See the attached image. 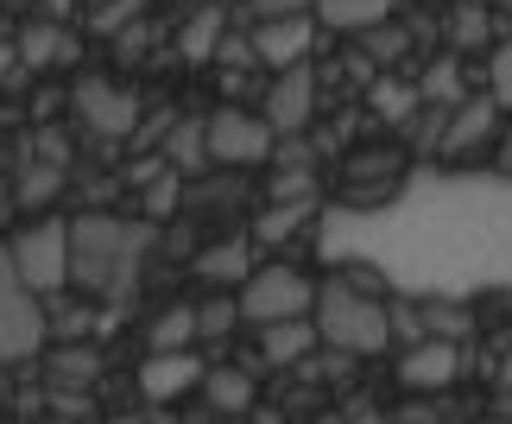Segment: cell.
<instances>
[{
  "label": "cell",
  "instance_id": "28",
  "mask_svg": "<svg viewBox=\"0 0 512 424\" xmlns=\"http://www.w3.org/2000/svg\"><path fill=\"white\" fill-rule=\"evenodd\" d=\"M196 342V311L190 304H171V311L152 317V349H190Z\"/></svg>",
  "mask_w": 512,
  "mask_h": 424
},
{
  "label": "cell",
  "instance_id": "6",
  "mask_svg": "<svg viewBox=\"0 0 512 424\" xmlns=\"http://www.w3.org/2000/svg\"><path fill=\"white\" fill-rule=\"evenodd\" d=\"M45 342V304L19 285L7 247H0V361H26Z\"/></svg>",
  "mask_w": 512,
  "mask_h": 424
},
{
  "label": "cell",
  "instance_id": "14",
  "mask_svg": "<svg viewBox=\"0 0 512 424\" xmlns=\"http://www.w3.org/2000/svg\"><path fill=\"white\" fill-rule=\"evenodd\" d=\"M196 380H203V361L190 349H152V361L140 368V393L146 399H177L184 387H196Z\"/></svg>",
  "mask_w": 512,
  "mask_h": 424
},
{
  "label": "cell",
  "instance_id": "35",
  "mask_svg": "<svg viewBox=\"0 0 512 424\" xmlns=\"http://www.w3.org/2000/svg\"><path fill=\"white\" fill-rule=\"evenodd\" d=\"M317 0H247V13H253V26L260 19H298V13H310Z\"/></svg>",
  "mask_w": 512,
  "mask_h": 424
},
{
  "label": "cell",
  "instance_id": "9",
  "mask_svg": "<svg viewBox=\"0 0 512 424\" xmlns=\"http://www.w3.org/2000/svg\"><path fill=\"white\" fill-rule=\"evenodd\" d=\"M260 121L272 127V140H291V133H304L310 121H317V70H310V64L279 70V83L266 89Z\"/></svg>",
  "mask_w": 512,
  "mask_h": 424
},
{
  "label": "cell",
  "instance_id": "21",
  "mask_svg": "<svg viewBox=\"0 0 512 424\" xmlns=\"http://www.w3.org/2000/svg\"><path fill=\"white\" fill-rule=\"evenodd\" d=\"M203 393H209L215 412L241 418V412H253V368H209L203 374Z\"/></svg>",
  "mask_w": 512,
  "mask_h": 424
},
{
  "label": "cell",
  "instance_id": "30",
  "mask_svg": "<svg viewBox=\"0 0 512 424\" xmlns=\"http://www.w3.org/2000/svg\"><path fill=\"white\" fill-rule=\"evenodd\" d=\"M177 203H184V178L165 165L159 178L146 184V222H159V216H177Z\"/></svg>",
  "mask_w": 512,
  "mask_h": 424
},
{
  "label": "cell",
  "instance_id": "13",
  "mask_svg": "<svg viewBox=\"0 0 512 424\" xmlns=\"http://www.w3.org/2000/svg\"><path fill=\"white\" fill-rule=\"evenodd\" d=\"M13 57H19V70H57V64H76V38L57 19H32L13 38Z\"/></svg>",
  "mask_w": 512,
  "mask_h": 424
},
{
  "label": "cell",
  "instance_id": "33",
  "mask_svg": "<svg viewBox=\"0 0 512 424\" xmlns=\"http://www.w3.org/2000/svg\"><path fill=\"white\" fill-rule=\"evenodd\" d=\"M133 13H140V0H102V7L89 13V26L114 38V32H127V26H133Z\"/></svg>",
  "mask_w": 512,
  "mask_h": 424
},
{
  "label": "cell",
  "instance_id": "5",
  "mask_svg": "<svg viewBox=\"0 0 512 424\" xmlns=\"http://www.w3.org/2000/svg\"><path fill=\"white\" fill-rule=\"evenodd\" d=\"M234 304H241V317L253 330H266V323H285V317H310L317 285H310V273H298V266H260V273H247Z\"/></svg>",
  "mask_w": 512,
  "mask_h": 424
},
{
  "label": "cell",
  "instance_id": "38",
  "mask_svg": "<svg viewBox=\"0 0 512 424\" xmlns=\"http://www.w3.org/2000/svg\"><path fill=\"white\" fill-rule=\"evenodd\" d=\"M13 70H19V57H13V45H7V38H0V83H7Z\"/></svg>",
  "mask_w": 512,
  "mask_h": 424
},
{
  "label": "cell",
  "instance_id": "20",
  "mask_svg": "<svg viewBox=\"0 0 512 424\" xmlns=\"http://www.w3.org/2000/svg\"><path fill=\"white\" fill-rule=\"evenodd\" d=\"M222 32H228V13H222V7H196V13L184 19L177 57H184V64H209V57H215V45H222Z\"/></svg>",
  "mask_w": 512,
  "mask_h": 424
},
{
  "label": "cell",
  "instance_id": "22",
  "mask_svg": "<svg viewBox=\"0 0 512 424\" xmlns=\"http://www.w3.org/2000/svg\"><path fill=\"white\" fill-rule=\"evenodd\" d=\"M310 216H317V203H266V216H253V241H260V247H279L291 235H304Z\"/></svg>",
  "mask_w": 512,
  "mask_h": 424
},
{
  "label": "cell",
  "instance_id": "25",
  "mask_svg": "<svg viewBox=\"0 0 512 424\" xmlns=\"http://www.w3.org/2000/svg\"><path fill=\"white\" fill-rule=\"evenodd\" d=\"M418 102H430V108H456V102H462V64H456V51L437 57V64H424Z\"/></svg>",
  "mask_w": 512,
  "mask_h": 424
},
{
  "label": "cell",
  "instance_id": "15",
  "mask_svg": "<svg viewBox=\"0 0 512 424\" xmlns=\"http://www.w3.org/2000/svg\"><path fill=\"white\" fill-rule=\"evenodd\" d=\"M190 273L203 279V285H222V292L234 285V292H241V285H247V273H253V235H234V241H215V247H203Z\"/></svg>",
  "mask_w": 512,
  "mask_h": 424
},
{
  "label": "cell",
  "instance_id": "26",
  "mask_svg": "<svg viewBox=\"0 0 512 424\" xmlns=\"http://www.w3.org/2000/svg\"><path fill=\"white\" fill-rule=\"evenodd\" d=\"M45 336L51 342H89L95 336V311H89V304H51V311H45Z\"/></svg>",
  "mask_w": 512,
  "mask_h": 424
},
{
  "label": "cell",
  "instance_id": "44",
  "mask_svg": "<svg viewBox=\"0 0 512 424\" xmlns=\"http://www.w3.org/2000/svg\"><path fill=\"white\" fill-rule=\"evenodd\" d=\"M51 7H70V0H51Z\"/></svg>",
  "mask_w": 512,
  "mask_h": 424
},
{
  "label": "cell",
  "instance_id": "41",
  "mask_svg": "<svg viewBox=\"0 0 512 424\" xmlns=\"http://www.w3.org/2000/svg\"><path fill=\"white\" fill-rule=\"evenodd\" d=\"M500 418H512V393H500Z\"/></svg>",
  "mask_w": 512,
  "mask_h": 424
},
{
  "label": "cell",
  "instance_id": "11",
  "mask_svg": "<svg viewBox=\"0 0 512 424\" xmlns=\"http://www.w3.org/2000/svg\"><path fill=\"white\" fill-rule=\"evenodd\" d=\"M247 45H253L260 64L291 70V64H304V57H310V45H317V19H310V13H298V19H260Z\"/></svg>",
  "mask_w": 512,
  "mask_h": 424
},
{
  "label": "cell",
  "instance_id": "3",
  "mask_svg": "<svg viewBox=\"0 0 512 424\" xmlns=\"http://www.w3.org/2000/svg\"><path fill=\"white\" fill-rule=\"evenodd\" d=\"M310 323H317V342H329V349H342V355H380L392 342V304L380 292L348 285V279L317 285Z\"/></svg>",
  "mask_w": 512,
  "mask_h": 424
},
{
  "label": "cell",
  "instance_id": "42",
  "mask_svg": "<svg viewBox=\"0 0 512 424\" xmlns=\"http://www.w3.org/2000/svg\"><path fill=\"white\" fill-rule=\"evenodd\" d=\"M487 424H512V418H500V412H494V418H487Z\"/></svg>",
  "mask_w": 512,
  "mask_h": 424
},
{
  "label": "cell",
  "instance_id": "40",
  "mask_svg": "<svg viewBox=\"0 0 512 424\" xmlns=\"http://www.w3.org/2000/svg\"><path fill=\"white\" fill-rule=\"evenodd\" d=\"M348 424H386V418L380 412H361V418H348Z\"/></svg>",
  "mask_w": 512,
  "mask_h": 424
},
{
  "label": "cell",
  "instance_id": "36",
  "mask_svg": "<svg viewBox=\"0 0 512 424\" xmlns=\"http://www.w3.org/2000/svg\"><path fill=\"white\" fill-rule=\"evenodd\" d=\"M361 38H367L373 57H399V51H405V32H399V26H367Z\"/></svg>",
  "mask_w": 512,
  "mask_h": 424
},
{
  "label": "cell",
  "instance_id": "27",
  "mask_svg": "<svg viewBox=\"0 0 512 424\" xmlns=\"http://www.w3.org/2000/svg\"><path fill=\"white\" fill-rule=\"evenodd\" d=\"M57 184H64V165H57V159H32L26 171H19V203H26V209L51 203V197H57Z\"/></svg>",
  "mask_w": 512,
  "mask_h": 424
},
{
  "label": "cell",
  "instance_id": "17",
  "mask_svg": "<svg viewBox=\"0 0 512 424\" xmlns=\"http://www.w3.org/2000/svg\"><path fill=\"white\" fill-rule=\"evenodd\" d=\"M159 159L177 171V178H196L209 159V146H203V114H177V121L165 127V140H159Z\"/></svg>",
  "mask_w": 512,
  "mask_h": 424
},
{
  "label": "cell",
  "instance_id": "4",
  "mask_svg": "<svg viewBox=\"0 0 512 424\" xmlns=\"http://www.w3.org/2000/svg\"><path fill=\"white\" fill-rule=\"evenodd\" d=\"M7 260H13V273H19V285H26L32 298H57L70 285V222L51 216V222L19 228Z\"/></svg>",
  "mask_w": 512,
  "mask_h": 424
},
{
  "label": "cell",
  "instance_id": "45",
  "mask_svg": "<svg viewBox=\"0 0 512 424\" xmlns=\"http://www.w3.org/2000/svg\"><path fill=\"white\" fill-rule=\"evenodd\" d=\"M506 7H512V0H506Z\"/></svg>",
  "mask_w": 512,
  "mask_h": 424
},
{
  "label": "cell",
  "instance_id": "23",
  "mask_svg": "<svg viewBox=\"0 0 512 424\" xmlns=\"http://www.w3.org/2000/svg\"><path fill=\"white\" fill-rule=\"evenodd\" d=\"M367 102H373V114H380V121H392V127H405L411 114L424 108V102H418V89L399 83V76H373V83H367Z\"/></svg>",
  "mask_w": 512,
  "mask_h": 424
},
{
  "label": "cell",
  "instance_id": "34",
  "mask_svg": "<svg viewBox=\"0 0 512 424\" xmlns=\"http://www.w3.org/2000/svg\"><path fill=\"white\" fill-rule=\"evenodd\" d=\"M487 95H494V108H512V38L494 51V70H487Z\"/></svg>",
  "mask_w": 512,
  "mask_h": 424
},
{
  "label": "cell",
  "instance_id": "24",
  "mask_svg": "<svg viewBox=\"0 0 512 424\" xmlns=\"http://www.w3.org/2000/svg\"><path fill=\"white\" fill-rule=\"evenodd\" d=\"M418 323H424V336H437V342H468V330H475V317H468L462 298H430V311H418Z\"/></svg>",
  "mask_w": 512,
  "mask_h": 424
},
{
  "label": "cell",
  "instance_id": "39",
  "mask_svg": "<svg viewBox=\"0 0 512 424\" xmlns=\"http://www.w3.org/2000/svg\"><path fill=\"white\" fill-rule=\"evenodd\" d=\"M494 380H500V393H512V349L500 355V368H494Z\"/></svg>",
  "mask_w": 512,
  "mask_h": 424
},
{
  "label": "cell",
  "instance_id": "31",
  "mask_svg": "<svg viewBox=\"0 0 512 424\" xmlns=\"http://www.w3.org/2000/svg\"><path fill=\"white\" fill-rule=\"evenodd\" d=\"M190 311H196V342H215V336H228L234 330V317H241V304H234V298H209V304H190Z\"/></svg>",
  "mask_w": 512,
  "mask_h": 424
},
{
  "label": "cell",
  "instance_id": "29",
  "mask_svg": "<svg viewBox=\"0 0 512 424\" xmlns=\"http://www.w3.org/2000/svg\"><path fill=\"white\" fill-rule=\"evenodd\" d=\"M487 13H481V0H462L456 13H449V45L456 51H475V45H487Z\"/></svg>",
  "mask_w": 512,
  "mask_h": 424
},
{
  "label": "cell",
  "instance_id": "12",
  "mask_svg": "<svg viewBox=\"0 0 512 424\" xmlns=\"http://www.w3.org/2000/svg\"><path fill=\"white\" fill-rule=\"evenodd\" d=\"M500 121V108H494V95H475V102H456L449 108V121H443V159H468L487 133H494Z\"/></svg>",
  "mask_w": 512,
  "mask_h": 424
},
{
  "label": "cell",
  "instance_id": "19",
  "mask_svg": "<svg viewBox=\"0 0 512 424\" xmlns=\"http://www.w3.org/2000/svg\"><path fill=\"white\" fill-rule=\"evenodd\" d=\"M392 7H399V0H317L310 19H323L329 32H354V38H361L367 26H386Z\"/></svg>",
  "mask_w": 512,
  "mask_h": 424
},
{
  "label": "cell",
  "instance_id": "16",
  "mask_svg": "<svg viewBox=\"0 0 512 424\" xmlns=\"http://www.w3.org/2000/svg\"><path fill=\"white\" fill-rule=\"evenodd\" d=\"M45 380H51L57 393L95 387V380H102V349H95V342H57L51 361H45Z\"/></svg>",
  "mask_w": 512,
  "mask_h": 424
},
{
  "label": "cell",
  "instance_id": "37",
  "mask_svg": "<svg viewBox=\"0 0 512 424\" xmlns=\"http://www.w3.org/2000/svg\"><path fill=\"white\" fill-rule=\"evenodd\" d=\"M209 64H228V70H247V64H253V45H247V38H228V32H222V45H215V57H209Z\"/></svg>",
  "mask_w": 512,
  "mask_h": 424
},
{
  "label": "cell",
  "instance_id": "2",
  "mask_svg": "<svg viewBox=\"0 0 512 424\" xmlns=\"http://www.w3.org/2000/svg\"><path fill=\"white\" fill-rule=\"evenodd\" d=\"M152 247V222L127 216H76L70 222V285L89 298H127Z\"/></svg>",
  "mask_w": 512,
  "mask_h": 424
},
{
  "label": "cell",
  "instance_id": "8",
  "mask_svg": "<svg viewBox=\"0 0 512 424\" xmlns=\"http://www.w3.org/2000/svg\"><path fill=\"white\" fill-rule=\"evenodd\" d=\"M70 102H76V114H83V127L102 133V140H133V127H140V114H146L140 95L108 83V76H83V83L70 89Z\"/></svg>",
  "mask_w": 512,
  "mask_h": 424
},
{
  "label": "cell",
  "instance_id": "10",
  "mask_svg": "<svg viewBox=\"0 0 512 424\" xmlns=\"http://www.w3.org/2000/svg\"><path fill=\"white\" fill-rule=\"evenodd\" d=\"M456 380H462V342L424 336L399 355V387L405 393H443V387H456Z\"/></svg>",
  "mask_w": 512,
  "mask_h": 424
},
{
  "label": "cell",
  "instance_id": "7",
  "mask_svg": "<svg viewBox=\"0 0 512 424\" xmlns=\"http://www.w3.org/2000/svg\"><path fill=\"white\" fill-rule=\"evenodd\" d=\"M203 146L215 165H266L272 159V127L253 108H215L203 121Z\"/></svg>",
  "mask_w": 512,
  "mask_h": 424
},
{
  "label": "cell",
  "instance_id": "43",
  "mask_svg": "<svg viewBox=\"0 0 512 424\" xmlns=\"http://www.w3.org/2000/svg\"><path fill=\"white\" fill-rule=\"evenodd\" d=\"M317 424H342V418H317Z\"/></svg>",
  "mask_w": 512,
  "mask_h": 424
},
{
  "label": "cell",
  "instance_id": "1",
  "mask_svg": "<svg viewBox=\"0 0 512 424\" xmlns=\"http://www.w3.org/2000/svg\"><path fill=\"white\" fill-rule=\"evenodd\" d=\"M317 254L348 266V285L373 279L405 298H481L512 292V178L418 171L380 209H329Z\"/></svg>",
  "mask_w": 512,
  "mask_h": 424
},
{
  "label": "cell",
  "instance_id": "18",
  "mask_svg": "<svg viewBox=\"0 0 512 424\" xmlns=\"http://www.w3.org/2000/svg\"><path fill=\"white\" fill-rule=\"evenodd\" d=\"M310 349H317V323H310V317H285V323H266V330H260V355L272 361V368L310 361Z\"/></svg>",
  "mask_w": 512,
  "mask_h": 424
},
{
  "label": "cell",
  "instance_id": "32",
  "mask_svg": "<svg viewBox=\"0 0 512 424\" xmlns=\"http://www.w3.org/2000/svg\"><path fill=\"white\" fill-rule=\"evenodd\" d=\"M272 203H317V171H279L272 178Z\"/></svg>",
  "mask_w": 512,
  "mask_h": 424
}]
</instances>
